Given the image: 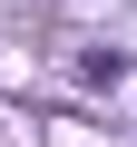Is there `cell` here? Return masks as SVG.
Wrapping results in <instances>:
<instances>
[]
</instances>
